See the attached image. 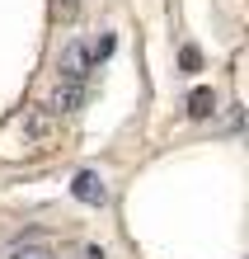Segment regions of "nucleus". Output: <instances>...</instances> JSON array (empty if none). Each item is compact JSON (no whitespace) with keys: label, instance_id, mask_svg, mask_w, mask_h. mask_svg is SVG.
<instances>
[{"label":"nucleus","instance_id":"1","mask_svg":"<svg viewBox=\"0 0 249 259\" xmlns=\"http://www.w3.org/2000/svg\"><path fill=\"white\" fill-rule=\"evenodd\" d=\"M89 48L85 42H66L61 48V57H57V71H61V80H71V85H85V75H89Z\"/></svg>","mask_w":249,"mask_h":259},{"label":"nucleus","instance_id":"2","mask_svg":"<svg viewBox=\"0 0 249 259\" xmlns=\"http://www.w3.org/2000/svg\"><path fill=\"white\" fill-rule=\"evenodd\" d=\"M71 193L80 198L85 207H104V203H108V184H104V175H99V170H75Z\"/></svg>","mask_w":249,"mask_h":259},{"label":"nucleus","instance_id":"3","mask_svg":"<svg viewBox=\"0 0 249 259\" xmlns=\"http://www.w3.org/2000/svg\"><path fill=\"white\" fill-rule=\"evenodd\" d=\"M85 104V85H71V80H57V90L47 95V113H75Z\"/></svg>","mask_w":249,"mask_h":259},{"label":"nucleus","instance_id":"4","mask_svg":"<svg viewBox=\"0 0 249 259\" xmlns=\"http://www.w3.org/2000/svg\"><path fill=\"white\" fill-rule=\"evenodd\" d=\"M19 132H24V142H28V146H38V142H47V137L57 132V118H52L47 109H33V113H24Z\"/></svg>","mask_w":249,"mask_h":259},{"label":"nucleus","instance_id":"5","mask_svg":"<svg viewBox=\"0 0 249 259\" xmlns=\"http://www.w3.org/2000/svg\"><path fill=\"white\" fill-rule=\"evenodd\" d=\"M188 113L193 118H212L216 113V95H212V90H193V95H188Z\"/></svg>","mask_w":249,"mask_h":259},{"label":"nucleus","instance_id":"6","mask_svg":"<svg viewBox=\"0 0 249 259\" xmlns=\"http://www.w3.org/2000/svg\"><path fill=\"white\" fill-rule=\"evenodd\" d=\"M10 259H57V254H52L47 245H19V250H14Z\"/></svg>","mask_w":249,"mask_h":259},{"label":"nucleus","instance_id":"7","mask_svg":"<svg viewBox=\"0 0 249 259\" xmlns=\"http://www.w3.org/2000/svg\"><path fill=\"white\" fill-rule=\"evenodd\" d=\"M85 259H104V250H85Z\"/></svg>","mask_w":249,"mask_h":259}]
</instances>
